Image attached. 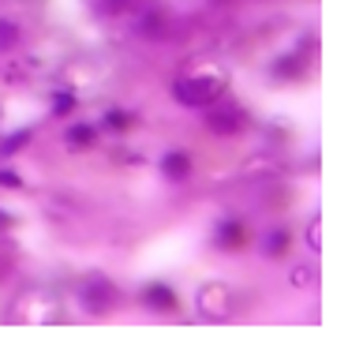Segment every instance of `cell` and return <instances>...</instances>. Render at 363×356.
<instances>
[{
  "label": "cell",
  "mask_w": 363,
  "mask_h": 356,
  "mask_svg": "<svg viewBox=\"0 0 363 356\" xmlns=\"http://www.w3.org/2000/svg\"><path fill=\"white\" fill-rule=\"evenodd\" d=\"M165 172H169V177H188V158H184V154H169V158H165Z\"/></svg>",
  "instance_id": "277c9868"
},
{
  "label": "cell",
  "mask_w": 363,
  "mask_h": 356,
  "mask_svg": "<svg viewBox=\"0 0 363 356\" xmlns=\"http://www.w3.org/2000/svg\"><path fill=\"white\" fill-rule=\"evenodd\" d=\"M105 124H109V127H120V132H124V127H127V113H109V116H105Z\"/></svg>",
  "instance_id": "ba28073f"
},
{
  "label": "cell",
  "mask_w": 363,
  "mask_h": 356,
  "mask_svg": "<svg viewBox=\"0 0 363 356\" xmlns=\"http://www.w3.org/2000/svg\"><path fill=\"white\" fill-rule=\"evenodd\" d=\"M15 38H19V26H15V23H0V49L15 45Z\"/></svg>",
  "instance_id": "5b68a950"
},
{
  "label": "cell",
  "mask_w": 363,
  "mask_h": 356,
  "mask_svg": "<svg viewBox=\"0 0 363 356\" xmlns=\"http://www.w3.org/2000/svg\"><path fill=\"white\" fill-rule=\"evenodd\" d=\"M146 300H154V308H172L176 304V296L169 293V289H161V285L146 289Z\"/></svg>",
  "instance_id": "3957f363"
},
{
  "label": "cell",
  "mask_w": 363,
  "mask_h": 356,
  "mask_svg": "<svg viewBox=\"0 0 363 356\" xmlns=\"http://www.w3.org/2000/svg\"><path fill=\"white\" fill-rule=\"evenodd\" d=\"M221 240H225V248H244V225H236V222H225V229H221Z\"/></svg>",
  "instance_id": "7a4b0ae2"
},
{
  "label": "cell",
  "mask_w": 363,
  "mask_h": 356,
  "mask_svg": "<svg viewBox=\"0 0 363 356\" xmlns=\"http://www.w3.org/2000/svg\"><path fill=\"white\" fill-rule=\"evenodd\" d=\"M23 180L15 177V172H0V188H19Z\"/></svg>",
  "instance_id": "30bf717a"
},
{
  "label": "cell",
  "mask_w": 363,
  "mask_h": 356,
  "mask_svg": "<svg viewBox=\"0 0 363 356\" xmlns=\"http://www.w3.org/2000/svg\"><path fill=\"white\" fill-rule=\"evenodd\" d=\"M221 87H225L221 79H180V83L172 87V94H176V102H184V105H206L221 94Z\"/></svg>",
  "instance_id": "6da1fadb"
},
{
  "label": "cell",
  "mask_w": 363,
  "mask_h": 356,
  "mask_svg": "<svg viewBox=\"0 0 363 356\" xmlns=\"http://www.w3.org/2000/svg\"><path fill=\"white\" fill-rule=\"evenodd\" d=\"M90 139H94L90 127H71V143H90Z\"/></svg>",
  "instance_id": "52a82bcc"
},
{
  "label": "cell",
  "mask_w": 363,
  "mask_h": 356,
  "mask_svg": "<svg viewBox=\"0 0 363 356\" xmlns=\"http://www.w3.org/2000/svg\"><path fill=\"white\" fill-rule=\"evenodd\" d=\"M307 240H311V248H315V251L322 248V244H319V217H315V222H311V229H307Z\"/></svg>",
  "instance_id": "9c48e42d"
},
{
  "label": "cell",
  "mask_w": 363,
  "mask_h": 356,
  "mask_svg": "<svg viewBox=\"0 0 363 356\" xmlns=\"http://www.w3.org/2000/svg\"><path fill=\"white\" fill-rule=\"evenodd\" d=\"M71 105H76V98H71V94H68V90H64V94L57 98V102H53V109H57V113H68V109H71Z\"/></svg>",
  "instance_id": "8992f818"
},
{
  "label": "cell",
  "mask_w": 363,
  "mask_h": 356,
  "mask_svg": "<svg viewBox=\"0 0 363 356\" xmlns=\"http://www.w3.org/2000/svg\"><path fill=\"white\" fill-rule=\"evenodd\" d=\"M0 225H4V214H0Z\"/></svg>",
  "instance_id": "8fae6325"
}]
</instances>
